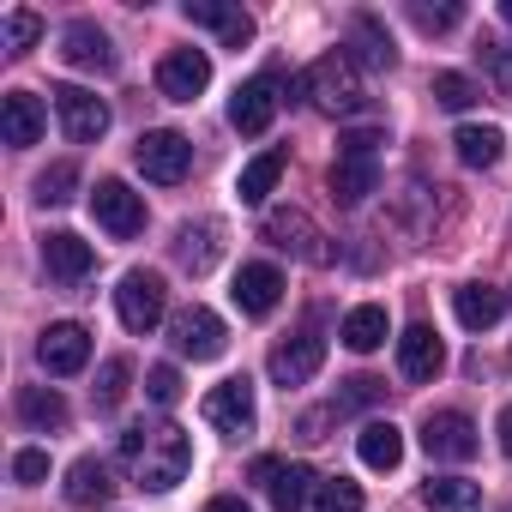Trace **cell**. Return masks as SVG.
Here are the masks:
<instances>
[{"mask_svg":"<svg viewBox=\"0 0 512 512\" xmlns=\"http://www.w3.org/2000/svg\"><path fill=\"white\" fill-rule=\"evenodd\" d=\"M205 85H211V55H205V49H169V55L157 61V91H163L169 103H193Z\"/></svg>","mask_w":512,"mask_h":512,"instance_id":"11","label":"cell"},{"mask_svg":"<svg viewBox=\"0 0 512 512\" xmlns=\"http://www.w3.org/2000/svg\"><path fill=\"white\" fill-rule=\"evenodd\" d=\"M133 163H139V175H145V181L175 187V181H187V169H193V145H187L175 127H151V133H139Z\"/></svg>","mask_w":512,"mask_h":512,"instance_id":"5","label":"cell"},{"mask_svg":"<svg viewBox=\"0 0 512 512\" xmlns=\"http://www.w3.org/2000/svg\"><path fill=\"white\" fill-rule=\"evenodd\" d=\"M278 109H284V97H278V79H272V73H266V79H247V85L229 97L235 133H266V127L278 121Z\"/></svg>","mask_w":512,"mask_h":512,"instance_id":"15","label":"cell"},{"mask_svg":"<svg viewBox=\"0 0 512 512\" xmlns=\"http://www.w3.org/2000/svg\"><path fill=\"white\" fill-rule=\"evenodd\" d=\"M422 500H428V512H482V482H470V476H428Z\"/></svg>","mask_w":512,"mask_h":512,"instance_id":"25","label":"cell"},{"mask_svg":"<svg viewBox=\"0 0 512 512\" xmlns=\"http://www.w3.org/2000/svg\"><path fill=\"white\" fill-rule=\"evenodd\" d=\"M452 145H458V163H464V169H494V163L506 157V133H500V127H482V121H464V127L452 133Z\"/></svg>","mask_w":512,"mask_h":512,"instance_id":"23","label":"cell"},{"mask_svg":"<svg viewBox=\"0 0 512 512\" xmlns=\"http://www.w3.org/2000/svg\"><path fill=\"white\" fill-rule=\"evenodd\" d=\"M175 260H181L193 278H205V272L217 266V223H181V235H175Z\"/></svg>","mask_w":512,"mask_h":512,"instance_id":"28","label":"cell"},{"mask_svg":"<svg viewBox=\"0 0 512 512\" xmlns=\"http://www.w3.org/2000/svg\"><path fill=\"white\" fill-rule=\"evenodd\" d=\"M229 296H235V308H241L247 320H266V314L284 302V272H278V266H241Z\"/></svg>","mask_w":512,"mask_h":512,"instance_id":"17","label":"cell"},{"mask_svg":"<svg viewBox=\"0 0 512 512\" xmlns=\"http://www.w3.org/2000/svg\"><path fill=\"white\" fill-rule=\"evenodd\" d=\"M266 241L284 247V253H296V260H308V266H332V241H326V229H320L308 211H296V205L266 211Z\"/></svg>","mask_w":512,"mask_h":512,"instance_id":"4","label":"cell"},{"mask_svg":"<svg viewBox=\"0 0 512 512\" xmlns=\"http://www.w3.org/2000/svg\"><path fill=\"white\" fill-rule=\"evenodd\" d=\"M314 512H362V488H356L350 476H332V482H320Z\"/></svg>","mask_w":512,"mask_h":512,"instance_id":"36","label":"cell"},{"mask_svg":"<svg viewBox=\"0 0 512 512\" xmlns=\"http://www.w3.org/2000/svg\"><path fill=\"white\" fill-rule=\"evenodd\" d=\"M476 55H482V73L494 79V91H500V97H512V43L482 37V43H476Z\"/></svg>","mask_w":512,"mask_h":512,"instance_id":"34","label":"cell"},{"mask_svg":"<svg viewBox=\"0 0 512 512\" xmlns=\"http://www.w3.org/2000/svg\"><path fill=\"white\" fill-rule=\"evenodd\" d=\"M422 446H428V458H452V464H464V458H476V422L464 416V410H428V422H422Z\"/></svg>","mask_w":512,"mask_h":512,"instance_id":"13","label":"cell"},{"mask_svg":"<svg viewBox=\"0 0 512 512\" xmlns=\"http://www.w3.org/2000/svg\"><path fill=\"white\" fill-rule=\"evenodd\" d=\"M506 308H512V284H506Z\"/></svg>","mask_w":512,"mask_h":512,"instance_id":"45","label":"cell"},{"mask_svg":"<svg viewBox=\"0 0 512 512\" xmlns=\"http://www.w3.org/2000/svg\"><path fill=\"white\" fill-rule=\"evenodd\" d=\"M37 362H43L55 380L79 374V368L91 362V332H85L79 320H61V326H49V332L37 338Z\"/></svg>","mask_w":512,"mask_h":512,"instance_id":"14","label":"cell"},{"mask_svg":"<svg viewBox=\"0 0 512 512\" xmlns=\"http://www.w3.org/2000/svg\"><path fill=\"white\" fill-rule=\"evenodd\" d=\"M73 187H79V169H73V163H49V169L37 175V199H43V205H67Z\"/></svg>","mask_w":512,"mask_h":512,"instance_id":"35","label":"cell"},{"mask_svg":"<svg viewBox=\"0 0 512 512\" xmlns=\"http://www.w3.org/2000/svg\"><path fill=\"white\" fill-rule=\"evenodd\" d=\"M181 13H187L193 25L217 31V37H223V49H247V43H253V19H247L241 7H217V0H187Z\"/></svg>","mask_w":512,"mask_h":512,"instance_id":"22","label":"cell"},{"mask_svg":"<svg viewBox=\"0 0 512 512\" xmlns=\"http://www.w3.org/2000/svg\"><path fill=\"white\" fill-rule=\"evenodd\" d=\"M13 476H19V482H43V476H49V452H43V446H25V452L13 458Z\"/></svg>","mask_w":512,"mask_h":512,"instance_id":"41","label":"cell"},{"mask_svg":"<svg viewBox=\"0 0 512 512\" xmlns=\"http://www.w3.org/2000/svg\"><path fill=\"white\" fill-rule=\"evenodd\" d=\"M434 103L440 109H470L476 103V85L464 73H434Z\"/></svg>","mask_w":512,"mask_h":512,"instance_id":"38","label":"cell"},{"mask_svg":"<svg viewBox=\"0 0 512 512\" xmlns=\"http://www.w3.org/2000/svg\"><path fill=\"white\" fill-rule=\"evenodd\" d=\"M199 410H205V422H211L217 434H253V422H260V410H253V386H247V374H241V380H223V386H211Z\"/></svg>","mask_w":512,"mask_h":512,"instance_id":"10","label":"cell"},{"mask_svg":"<svg viewBox=\"0 0 512 512\" xmlns=\"http://www.w3.org/2000/svg\"><path fill=\"white\" fill-rule=\"evenodd\" d=\"M169 338H175V350L193 356V362H217L223 344H229V332H223V320H217L211 308H181V314L169 320Z\"/></svg>","mask_w":512,"mask_h":512,"instance_id":"12","label":"cell"},{"mask_svg":"<svg viewBox=\"0 0 512 512\" xmlns=\"http://www.w3.org/2000/svg\"><path fill=\"white\" fill-rule=\"evenodd\" d=\"M61 61L79 67V73H115V49H109V37L91 19H73L61 31Z\"/></svg>","mask_w":512,"mask_h":512,"instance_id":"18","label":"cell"},{"mask_svg":"<svg viewBox=\"0 0 512 512\" xmlns=\"http://www.w3.org/2000/svg\"><path fill=\"white\" fill-rule=\"evenodd\" d=\"M187 464H193V446H187V434H181V428H151V446L139 452L133 476H139V488H151V494H169V488L187 476Z\"/></svg>","mask_w":512,"mask_h":512,"instance_id":"3","label":"cell"},{"mask_svg":"<svg viewBox=\"0 0 512 512\" xmlns=\"http://www.w3.org/2000/svg\"><path fill=\"white\" fill-rule=\"evenodd\" d=\"M205 512H253V506H247V500H241V494H217V500H211V506H205Z\"/></svg>","mask_w":512,"mask_h":512,"instance_id":"42","label":"cell"},{"mask_svg":"<svg viewBox=\"0 0 512 512\" xmlns=\"http://www.w3.org/2000/svg\"><path fill=\"white\" fill-rule=\"evenodd\" d=\"M356 452H362L368 470H398V464H404V434H398L392 422H368L362 440H356Z\"/></svg>","mask_w":512,"mask_h":512,"instance_id":"31","label":"cell"},{"mask_svg":"<svg viewBox=\"0 0 512 512\" xmlns=\"http://www.w3.org/2000/svg\"><path fill=\"white\" fill-rule=\"evenodd\" d=\"M253 482L272 494L278 512H302V506L320 494V476H314L308 464H284V458H260V464H253Z\"/></svg>","mask_w":512,"mask_h":512,"instance_id":"8","label":"cell"},{"mask_svg":"<svg viewBox=\"0 0 512 512\" xmlns=\"http://www.w3.org/2000/svg\"><path fill=\"white\" fill-rule=\"evenodd\" d=\"M163 308H169V290H163L157 272H127V278H121V290H115V314H121L127 332H151V326L163 320Z\"/></svg>","mask_w":512,"mask_h":512,"instance_id":"7","label":"cell"},{"mask_svg":"<svg viewBox=\"0 0 512 512\" xmlns=\"http://www.w3.org/2000/svg\"><path fill=\"white\" fill-rule=\"evenodd\" d=\"M55 115H61V127H67L73 145H97L109 133V103L97 91H85V85H61L55 91Z\"/></svg>","mask_w":512,"mask_h":512,"instance_id":"9","label":"cell"},{"mask_svg":"<svg viewBox=\"0 0 512 512\" xmlns=\"http://www.w3.org/2000/svg\"><path fill=\"white\" fill-rule=\"evenodd\" d=\"M446 368V344L434 326H404L398 332V374L404 380H434Z\"/></svg>","mask_w":512,"mask_h":512,"instance_id":"19","label":"cell"},{"mask_svg":"<svg viewBox=\"0 0 512 512\" xmlns=\"http://www.w3.org/2000/svg\"><path fill=\"white\" fill-rule=\"evenodd\" d=\"M127 374H133V362H127V356H109V362H103V374H97V386H91L97 410H115V404L127 398Z\"/></svg>","mask_w":512,"mask_h":512,"instance_id":"33","label":"cell"},{"mask_svg":"<svg viewBox=\"0 0 512 512\" xmlns=\"http://www.w3.org/2000/svg\"><path fill=\"white\" fill-rule=\"evenodd\" d=\"M19 416H25V428H37V434L67 428V398H61L55 386H25V392H19Z\"/></svg>","mask_w":512,"mask_h":512,"instance_id":"30","label":"cell"},{"mask_svg":"<svg viewBox=\"0 0 512 512\" xmlns=\"http://www.w3.org/2000/svg\"><path fill=\"white\" fill-rule=\"evenodd\" d=\"M109 494H115V476H109L103 458H79L67 470V500L73 506H109Z\"/></svg>","mask_w":512,"mask_h":512,"instance_id":"27","label":"cell"},{"mask_svg":"<svg viewBox=\"0 0 512 512\" xmlns=\"http://www.w3.org/2000/svg\"><path fill=\"white\" fill-rule=\"evenodd\" d=\"M500 19H506V25H512V0H500Z\"/></svg>","mask_w":512,"mask_h":512,"instance_id":"44","label":"cell"},{"mask_svg":"<svg viewBox=\"0 0 512 512\" xmlns=\"http://www.w3.org/2000/svg\"><path fill=\"white\" fill-rule=\"evenodd\" d=\"M302 91L314 97L320 115H356L362 109V85H356V61L350 55H320L302 79Z\"/></svg>","mask_w":512,"mask_h":512,"instance_id":"2","label":"cell"},{"mask_svg":"<svg viewBox=\"0 0 512 512\" xmlns=\"http://www.w3.org/2000/svg\"><path fill=\"white\" fill-rule=\"evenodd\" d=\"M43 266H49L55 284H85V272L97 266V253L73 229H55V235H43Z\"/></svg>","mask_w":512,"mask_h":512,"instance_id":"20","label":"cell"},{"mask_svg":"<svg viewBox=\"0 0 512 512\" xmlns=\"http://www.w3.org/2000/svg\"><path fill=\"white\" fill-rule=\"evenodd\" d=\"M278 175H284V151H260V157L241 169V181H235L241 205H266V193L278 187Z\"/></svg>","mask_w":512,"mask_h":512,"instance_id":"32","label":"cell"},{"mask_svg":"<svg viewBox=\"0 0 512 512\" xmlns=\"http://www.w3.org/2000/svg\"><path fill=\"white\" fill-rule=\"evenodd\" d=\"M410 19H416V31H452L464 19V7H422V0H416Z\"/></svg>","mask_w":512,"mask_h":512,"instance_id":"40","label":"cell"},{"mask_svg":"<svg viewBox=\"0 0 512 512\" xmlns=\"http://www.w3.org/2000/svg\"><path fill=\"white\" fill-rule=\"evenodd\" d=\"M350 43H356V61H362V67H374V73L398 67V49H392L386 25H380L374 13H356V25H350Z\"/></svg>","mask_w":512,"mask_h":512,"instance_id":"26","label":"cell"},{"mask_svg":"<svg viewBox=\"0 0 512 512\" xmlns=\"http://www.w3.org/2000/svg\"><path fill=\"white\" fill-rule=\"evenodd\" d=\"M386 332H392V320H386V308H380V302H362V308H350V320H344V344H350L356 356L380 350V344H386Z\"/></svg>","mask_w":512,"mask_h":512,"instance_id":"29","label":"cell"},{"mask_svg":"<svg viewBox=\"0 0 512 512\" xmlns=\"http://www.w3.org/2000/svg\"><path fill=\"white\" fill-rule=\"evenodd\" d=\"M500 452H506V458H512V404H506V410H500Z\"/></svg>","mask_w":512,"mask_h":512,"instance_id":"43","label":"cell"},{"mask_svg":"<svg viewBox=\"0 0 512 512\" xmlns=\"http://www.w3.org/2000/svg\"><path fill=\"white\" fill-rule=\"evenodd\" d=\"M452 314H458L464 332H488V326L506 314V296L488 290V284H464V290H452Z\"/></svg>","mask_w":512,"mask_h":512,"instance_id":"24","label":"cell"},{"mask_svg":"<svg viewBox=\"0 0 512 512\" xmlns=\"http://www.w3.org/2000/svg\"><path fill=\"white\" fill-rule=\"evenodd\" d=\"M0 139H7L13 151L43 139V103L31 91H7V97H0Z\"/></svg>","mask_w":512,"mask_h":512,"instance_id":"21","label":"cell"},{"mask_svg":"<svg viewBox=\"0 0 512 512\" xmlns=\"http://www.w3.org/2000/svg\"><path fill=\"white\" fill-rule=\"evenodd\" d=\"M145 398H151V404H163V410H169V404H175V398H181V374H175V368H169V362H157V368H151V374H145Z\"/></svg>","mask_w":512,"mask_h":512,"instance_id":"39","label":"cell"},{"mask_svg":"<svg viewBox=\"0 0 512 512\" xmlns=\"http://www.w3.org/2000/svg\"><path fill=\"white\" fill-rule=\"evenodd\" d=\"M0 37H7V55H25V49H37V37H43V19L37 13H7V25H0Z\"/></svg>","mask_w":512,"mask_h":512,"instance_id":"37","label":"cell"},{"mask_svg":"<svg viewBox=\"0 0 512 512\" xmlns=\"http://www.w3.org/2000/svg\"><path fill=\"white\" fill-rule=\"evenodd\" d=\"M320 362H326V344L314 338V332H296V338H284L278 350H272V380L278 386H308L314 374H320Z\"/></svg>","mask_w":512,"mask_h":512,"instance_id":"16","label":"cell"},{"mask_svg":"<svg viewBox=\"0 0 512 512\" xmlns=\"http://www.w3.org/2000/svg\"><path fill=\"white\" fill-rule=\"evenodd\" d=\"M380 145H386V133H374V127L338 139V163H332V199L338 205H362L380 187Z\"/></svg>","mask_w":512,"mask_h":512,"instance_id":"1","label":"cell"},{"mask_svg":"<svg viewBox=\"0 0 512 512\" xmlns=\"http://www.w3.org/2000/svg\"><path fill=\"white\" fill-rule=\"evenodd\" d=\"M91 217H97L115 241H133V235L145 229V199H139L127 181H115V175H109V181H97V187H91Z\"/></svg>","mask_w":512,"mask_h":512,"instance_id":"6","label":"cell"}]
</instances>
